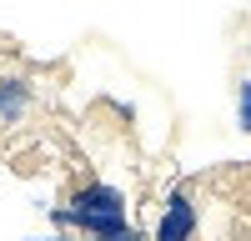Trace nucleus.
<instances>
[{
    "label": "nucleus",
    "mask_w": 251,
    "mask_h": 241,
    "mask_svg": "<svg viewBox=\"0 0 251 241\" xmlns=\"http://www.w3.org/2000/svg\"><path fill=\"white\" fill-rule=\"evenodd\" d=\"M50 221L60 231H80L91 241H106L111 231H121L131 211H126V191L111 181H86L66 196V206H50Z\"/></svg>",
    "instance_id": "nucleus-1"
},
{
    "label": "nucleus",
    "mask_w": 251,
    "mask_h": 241,
    "mask_svg": "<svg viewBox=\"0 0 251 241\" xmlns=\"http://www.w3.org/2000/svg\"><path fill=\"white\" fill-rule=\"evenodd\" d=\"M151 241H196V201H191V191H171L166 196Z\"/></svg>",
    "instance_id": "nucleus-2"
},
{
    "label": "nucleus",
    "mask_w": 251,
    "mask_h": 241,
    "mask_svg": "<svg viewBox=\"0 0 251 241\" xmlns=\"http://www.w3.org/2000/svg\"><path fill=\"white\" fill-rule=\"evenodd\" d=\"M30 86L15 75H0V126H20V120L30 116Z\"/></svg>",
    "instance_id": "nucleus-3"
},
{
    "label": "nucleus",
    "mask_w": 251,
    "mask_h": 241,
    "mask_svg": "<svg viewBox=\"0 0 251 241\" xmlns=\"http://www.w3.org/2000/svg\"><path fill=\"white\" fill-rule=\"evenodd\" d=\"M236 126L251 136V75H246L241 86H236Z\"/></svg>",
    "instance_id": "nucleus-4"
},
{
    "label": "nucleus",
    "mask_w": 251,
    "mask_h": 241,
    "mask_svg": "<svg viewBox=\"0 0 251 241\" xmlns=\"http://www.w3.org/2000/svg\"><path fill=\"white\" fill-rule=\"evenodd\" d=\"M106 241H151V236H146L141 226H131V221H126V226H121V231H111Z\"/></svg>",
    "instance_id": "nucleus-5"
},
{
    "label": "nucleus",
    "mask_w": 251,
    "mask_h": 241,
    "mask_svg": "<svg viewBox=\"0 0 251 241\" xmlns=\"http://www.w3.org/2000/svg\"><path fill=\"white\" fill-rule=\"evenodd\" d=\"M25 241H75V236H66V231H50V236H25Z\"/></svg>",
    "instance_id": "nucleus-6"
},
{
    "label": "nucleus",
    "mask_w": 251,
    "mask_h": 241,
    "mask_svg": "<svg viewBox=\"0 0 251 241\" xmlns=\"http://www.w3.org/2000/svg\"><path fill=\"white\" fill-rule=\"evenodd\" d=\"M75 241H91V236H75Z\"/></svg>",
    "instance_id": "nucleus-7"
}]
</instances>
